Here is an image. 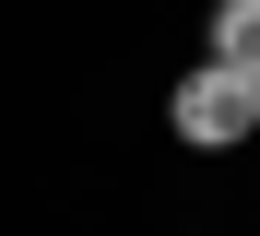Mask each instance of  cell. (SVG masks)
Instances as JSON below:
<instances>
[{"instance_id":"obj_1","label":"cell","mask_w":260,"mask_h":236,"mask_svg":"<svg viewBox=\"0 0 260 236\" xmlns=\"http://www.w3.org/2000/svg\"><path fill=\"white\" fill-rule=\"evenodd\" d=\"M248 130H260V83H248V71H225V59H201V71L178 83V142H201V154H237Z\"/></svg>"},{"instance_id":"obj_2","label":"cell","mask_w":260,"mask_h":236,"mask_svg":"<svg viewBox=\"0 0 260 236\" xmlns=\"http://www.w3.org/2000/svg\"><path fill=\"white\" fill-rule=\"evenodd\" d=\"M213 59L260 83V0H213Z\"/></svg>"}]
</instances>
